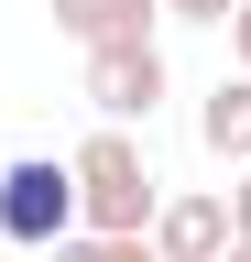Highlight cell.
I'll return each instance as SVG.
<instances>
[{
  "label": "cell",
  "mask_w": 251,
  "mask_h": 262,
  "mask_svg": "<svg viewBox=\"0 0 251 262\" xmlns=\"http://www.w3.org/2000/svg\"><path fill=\"white\" fill-rule=\"evenodd\" d=\"M77 175V229L87 241H153V208H164V175H153V153L131 131H87L66 153Z\"/></svg>",
  "instance_id": "cell-1"
},
{
  "label": "cell",
  "mask_w": 251,
  "mask_h": 262,
  "mask_svg": "<svg viewBox=\"0 0 251 262\" xmlns=\"http://www.w3.org/2000/svg\"><path fill=\"white\" fill-rule=\"evenodd\" d=\"M0 241H22V251H55V241H77V175L55 153H22V164H0Z\"/></svg>",
  "instance_id": "cell-2"
},
{
  "label": "cell",
  "mask_w": 251,
  "mask_h": 262,
  "mask_svg": "<svg viewBox=\"0 0 251 262\" xmlns=\"http://www.w3.org/2000/svg\"><path fill=\"white\" fill-rule=\"evenodd\" d=\"M164 88H175L164 44H109V55H87V110H99V131L153 120V110H164Z\"/></svg>",
  "instance_id": "cell-3"
},
{
  "label": "cell",
  "mask_w": 251,
  "mask_h": 262,
  "mask_svg": "<svg viewBox=\"0 0 251 262\" xmlns=\"http://www.w3.org/2000/svg\"><path fill=\"white\" fill-rule=\"evenodd\" d=\"M142 251H153V262H218V251H230V196H218V186H186V196H164Z\"/></svg>",
  "instance_id": "cell-4"
},
{
  "label": "cell",
  "mask_w": 251,
  "mask_h": 262,
  "mask_svg": "<svg viewBox=\"0 0 251 262\" xmlns=\"http://www.w3.org/2000/svg\"><path fill=\"white\" fill-rule=\"evenodd\" d=\"M55 33L77 55H109V44H153V0H55Z\"/></svg>",
  "instance_id": "cell-5"
},
{
  "label": "cell",
  "mask_w": 251,
  "mask_h": 262,
  "mask_svg": "<svg viewBox=\"0 0 251 262\" xmlns=\"http://www.w3.org/2000/svg\"><path fill=\"white\" fill-rule=\"evenodd\" d=\"M197 142L230 164V175H251V77H218L208 110H197Z\"/></svg>",
  "instance_id": "cell-6"
},
{
  "label": "cell",
  "mask_w": 251,
  "mask_h": 262,
  "mask_svg": "<svg viewBox=\"0 0 251 262\" xmlns=\"http://www.w3.org/2000/svg\"><path fill=\"white\" fill-rule=\"evenodd\" d=\"M44 262H153V251L142 241H87V229H77V241H55Z\"/></svg>",
  "instance_id": "cell-7"
},
{
  "label": "cell",
  "mask_w": 251,
  "mask_h": 262,
  "mask_svg": "<svg viewBox=\"0 0 251 262\" xmlns=\"http://www.w3.org/2000/svg\"><path fill=\"white\" fill-rule=\"evenodd\" d=\"M153 11H175V22H230L240 0H153Z\"/></svg>",
  "instance_id": "cell-8"
},
{
  "label": "cell",
  "mask_w": 251,
  "mask_h": 262,
  "mask_svg": "<svg viewBox=\"0 0 251 262\" xmlns=\"http://www.w3.org/2000/svg\"><path fill=\"white\" fill-rule=\"evenodd\" d=\"M218 196H230V241H251V175H230Z\"/></svg>",
  "instance_id": "cell-9"
},
{
  "label": "cell",
  "mask_w": 251,
  "mask_h": 262,
  "mask_svg": "<svg viewBox=\"0 0 251 262\" xmlns=\"http://www.w3.org/2000/svg\"><path fill=\"white\" fill-rule=\"evenodd\" d=\"M230 55H240V77H251V0L230 11Z\"/></svg>",
  "instance_id": "cell-10"
},
{
  "label": "cell",
  "mask_w": 251,
  "mask_h": 262,
  "mask_svg": "<svg viewBox=\"0 0 251 262\" xmlns=\"http://www.w3.org/2000/svg\"><path fill=\"white\" fill-rule=\"evenodd\" d=\"M218 262H251V241H230V251H218Z\"/></svg>",
  "instance_id": "cell-11"
},
{
  "label": "cell",
  "mask_w": 251,
  "mask_h": 262,
  "mask_svg": "<svg viewBox=\"0 0 251 262\" xmlns=\"http://www.w3.org/2000/svg\"><path fill=\"white\" fill-rule=\"evenodd\" d=\"M0 251H11V241H0Z\"/></svg>",
  "instance_id": "cell-12"
}]
</instances>
